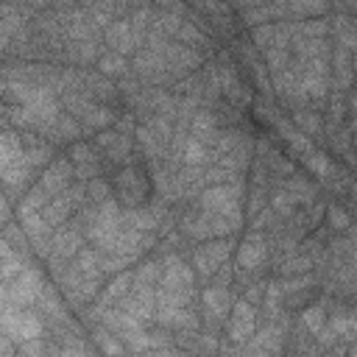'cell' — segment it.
I'll return each mask as SVG.
<instances>
[{
  "label": "cell",
  "instance_id": "cell-16",
  "mask_svg": "<svg viewBox=\"0 0 357 357\" xmlns=\"http://www.w3.org/2000/svg\"><path fill=\"white\" fill-rule=\"evenodd\" d=\"M220 128H218V117L212 112H195L190 120V137L201 139L204 145H215Z\"/></svg>",
  "mask_w": 357,
  "mask_h": 357
},
{
  "label": "cell",
  "instance_id": "cell-31",
  "mask_svg": "<svg viewBox=\"0 0 357 357\" xmlns=\"http://www.w3.org/2000/svg\"><path fill=\"white\" fill-rule=\"evenodd\" d=\"M287 11L296 17H312L326 11V0H287Z\"/></svg>",
  "mask_w": 357,
  "mask_h": 357
},
{
  "label": "cell",
  "instance_id": "cell-9",
  "mask_svg": "<svg viewBox=\"0 0 357 357\" xmlns=\"http://www.w3.org/2000/svg\"><path fill=\"white\" fill-rule=\"evenodd\" d=\"M73 176H75V165H73V159L61 156V159H56V162H50V165L45 167V173L39 176L36 184L53 198V195H59V192L67 190V184H70Z\"/></svg>",
  "mask_w": 357,
  "mask_h": 357
},
{
  "label": "cell",
  "instance_id": "cell-19",
  "mask_svg": "<svg viewBox=\"0 0 357 357\" xmlns=\"http://www.w3.org/2000/svg\"><path fill=\"white\" fill-rule=\"evenodd\" d=\"M318 337H321L324 343L337 340V337H357V315L337 312V315L329 321V326H324V329L318 332Z\"/></svg>",
  "mask_w": 357,
  "mask_h": 357
},
{
  "label": "cell",
  "instance_id": "cell-24",
  "mask_svg": "<svg viewBox=\"0 0 357 357\" xmlns=\"http://www.w3.org/2000/svg\"><path fill=\"white\" fill-rule=\"evenodd\" d=\"M332 64H335V84H337L340 89H346V86L351 84V78H354V67H351V59H349V47L340 45V47L335 50Z\"/></svg>",
  "mask_w": 357,
  "mask_h": 357
},
{
  "label": "cell",
  "instance_id": "cell-14",
  "mask_svg": "<svg viewBox=\"0 0 357 357\" xmlns=\"http://www.w3.org/2000/svg\"><path fill=\"white\" fill-rule=\"evenodd\" d=\"M162 53H165V61H167L170 75H181V73H187V70H192V67L201 64V56L195 50H190L187 45H181V42L178 45H165Z\"/></svg>",
  "mask_w": 357,
  "mask_h": 357
},
{
  "label": "cell",
  "instance_id": "cell-23",
  "mask_svg": "<svg viewBox=\"0 0 357 357\" xmlns=\"http://www.w3.org/2000/svg\"><path fill=\"white\" fill-rule=\"evenodd\" d=\"M162 271H165V262L162 259H145L134 271V284H139V287H156L159 279H162Z\"/></svg>",
  "mask_w": 357,
  "mask_h": 357
},
{
  "label": "cell",
  "instance_id": "cell-17",
  "mask_svg": "<svg viewBox=\"0 0 357 357\" xmlns=\"http://www.w3.org/2000/svg\"><path fill=\"white\" fill-rule=\"evenodd\" d=\"M70 159H73V165H75V176H78L81 181H92V178H98V159H95V153H92L89 145H84V142L73 145Z\"/></svg>",
  "mask_w": 357,
  "mask_h": 357
},
{
  "label": "cell",
  "instance_id": "cell-27",
  "mask_svg": "<svg viewBox=\"0 0 357 357\" xmlns=\"http://www.w3.org/2000/svg\"><path fill=\"white\" fill-rule=\"evenodd\" d=\"M304 162H307V167L312 170V176H318V178H329V176H335V167H332L329 156H326V153H321V151L307 153V156H304Z\"/></svg>",
  "mask_w": 357,
  "mask_h": 357
},
{
  "label": "cell",
  "instance_id": "cell-29",
  "mask_svg": "<svg viewBox=\"0 0 357 357\" xmlns=\"http://www.w3.org/2000/svg\"><path fill=\"white\" fill-rule=\"evenodd\" d=\"M296 198H293V192H287L284 187L282 190H276L273 195H271V209L279 215V218H290L293 215V209H296Z\"/></svg>",
  "mask_w": 357,
  "mask_h": 357
},
{
  "label": "cell",
  "instance_id": "cell-5",
  "mask_svg": "<svg viewBox=\"0 0 357 357\" xmlns=\"http://www.w3.org/2000/svg\"><path fill=\"white\" fill-rule=\"evenodd\" d=\"M84 198H86V181H84V184H75V187H67L64 192L53 195L42 212H45L47 223H50L53 229H59V226L84 204Z\"/></svg>",
  "mask_w": 357,
  "mask_h": 357
},
{
  "label": "cell",
  "instance_id": "cell-13",
  "mask_svg": "<svg viewBox=\"0 0 357 357\" xmlns=\"http://www.w3.org/2000/svg\"><path fill=\"white\" fill-rule=\"evenodd\" d=\"M3 326H6V335L8 337H17V340H33L42 335V321L31 312H6L3 315Z\"/></svg>",
  "mask_w": 357,
  "mask_h": 357
},
{
  "label": "cell",
  "instance_id": "cell-22",
  "mask_svg": "<svg viewBox=\"0 0 357 357\" xmlns=\"http://www.w3.org/2000/svg\"><path fill=\"white\" fill-rule=\"evenodd\" d=\"M220 89H223V95L229 98V100H234L237 106H243V103H248V92L243 89V84H240V78H237V73H234V67H220Z\"/></svg>",
  "mask_w": 357,
  "mask_h": 357
},
{
  "label": "cell",
  "instance_id": "cell-12",
  "mask_svg": "<svg viewBox=\"0 0 357 357\" xmlns=\"http://www.w3.org/2000/svg\"><path fill=\"white\" fill-rule=\"evenodd\" d=\"M265 259H268V240H265L259 231L248 234V237L240 243L237 265H240L243 271H257V268L265 265Z\"/></svg>",
  "mask_w": 357,
  "mask_h": 357
},
{
  "label": "cell",
  "instance_id": "cell-42",
  "mask_svg": "<svg viewBox=\"0 0 357 357\" xmlns=\"http://www.w3.org/2000/svg\"><path fill=\"white\" fill-rule=\"evenodd\" d=\"M307 268H312V257H310V254H301V257L287 259L282 271H284V273H304Z\"/></svg>",
  "mask_w": 357,
  "mask_h": 357
},
{
  "label": "cell",
  "instance_id": "cell-30",
  "mask_svg": "<svg viewBox=\"0 0 357 357\" xmlns=\"http://www.w3.org/2000/svg\"><path fill=\"white\" fill-rule=\"evenodd\" d=\"M301 324H304V329H307V332L318 335V332L326 326V312H324V307H321V304L307 307V310L301 312Z\"/></svg>",
  "mask_w": 357,
  "mask_h": 357
},
{
  "label": "cell",
  "instance_id": "cell-39",
  "mask_svg": "<svg viewBox=\"0 0 357 357\" xmlns=\"http://www.w3.org/2000/svg\"><path fill=\"white\" fill-rule=\"evenodd\" d=\"M176 39H178L181 45H195V42H204V33H201L192 22H181V28H178V33H176Z\"/></svg>",
  "mask_w": 357,
  "mask_h": 357
},
{
  "label": "cell",
  "instance_id": "cell-2",
  "mask_svg": "<svg viewBox=\"0 0 357 357\" xmlns=\"http://www.w3.org/2000/svg\"><path fill=\"white\" fill-rule=\"evenodd\" d=\"M240 195H243V184L240 181H223V184H215L209 190H201L198 192V206L206 209V212H218V215L240 220L243 218Z\"/></svg>",
  "mask_w": 357,
  "mask_h": 357
},
{
  "label": "cell",
  "instance_id": "cell-3",
  "mask_svg": "<svg viewBox=\"0 0 357 357\" xmlns=\"http://www.w3.org/2000/svg\"><path fill=\"white\" fill-rule=\"evenodd\" d=\"M114 192H117V201L126 209L142 206V201L148 198V178H145V173L139 167H134V165L123 167L117 173V178H114Z\"/></svg>",
  "mask_w": 357,
  "mask_h": 357
},
{
  "label": "cell",
  "instance_id": "cell-18",
  "mask_svg": "<svg viewBox=\"0 0 357 357\" xmlns=\"http://www.w3.org/2000/svg\"><path fill=\"white\" fill-rule=\"evenodd\" d=\"M131 284H134V273H128V271H117V273H114V279L103 287V293H100V298H98L100 310H106L109 304L123 301V298H126V293L131 290Z\"/></svg>",
  "mask_w": 357,
  "mask_h": 357
},
{
  "label": "cell",
  "instance_id": "cell-10",
  "mask_svg": "<svg viewBox=\"0 0 357 357\" xmlns=\"http://www.w3.org/2000/svg\"><path fill=\"white\" fill-rule=\"evenodd\" d=\"M106 42H109V47H112L114 53H120V56H128V53H134L139 45H145L142 36L134 31L131 20H114V22L106 28Z\"/></svg>",
  "mask_w": 357,
  "mask_h": 357
},
{
  "label": "cell",
  "instance_id": "cell-15",
  "mask_svg": "<svg viewBox=\"0 0 357 357\" xmlns=\"http://www.w3.org/2000/svg\"><path fill=\"white\" fill-rule=\"evenodd\" d=\"M201 301H204V310L212 321H223L229 315V310L234 307L231 304V296H229V287L226 284H215V287H206L201 293Z\"/></svg>",
  "mask_w": 357,
  "mask_h": 357
},
{
  "label": "cell",
  "instance_id": "cell-6",
  "mask_svg": "<svg viewBox=\"0 0 357 357\" xmlns=\"http://www.w3.org/2000/svg\"><path fill=\"white\" fill-rule=\"evenodd\" d=\"M42 287H45V284H42L39 273H36L33 268H25V271H20L14 279H6V301H8V304H17V307L31 304V301L39 298Z\"/></svg>",
  "mask_w": 357,
  "mask_h": 357
},
{
  "label": "cell",
  "instance_id": "cell-35",
  "mask_svg": "<svg viewBox=\"0 0 357 357\" xmlns=\"http://www.w3.org/2000/svg\"><path fill=\"white\" fill-rule=\"evenodd\" d=\"M112 198V187L103 181V178H92V181H86V201H92V204H103V201H109Z\"/></svg>",
  "mask_w": 357,
  "mask_h": 357
},
{
  "label": "cell",
  "instance_id": "cell-41",
  "mask_svg": "<svg viewBox=\"0 0 357 357\" xmlns=\"http://www.w3.org/2000/svg\"><path fill=\"white\" fill-rule=\"evenodd\" d=\"M326 215H329V226H332L335 231H343V229H349V223H351L349 215H346L340 206H335V204L326 209Z\"/></svg>",
  "mask_w": 357,
  "mask_h": 357
},
{
  "label": "cell",
  "instance_id": "cell-40",
  "mask_svg": "<svg viewBox=\"0 0 357 357\" xmlns=\"http://www.w3.org/2000/svg\"><path fill=\"white\" fill-rule=\"evenodd\" d=\"M293 31H296L298 36H312V39H321V36L326 33V22H318V20H315V22H301V25H296Z\"/></svg>",
  "mask_w": 357,
  "mask_h": 357
},
{
  "label": "cell",
  "instance_id": "cell-8",
  "mask_svg": "<svg viewBox=\"0 0 357 357\" xmlns=\"http://www.w3.org/2000/svg\"><path fill=\"white\" fill-rule=\"evenodd\" d=\"M254 332H257V312H254V307H251L245 298L234 301V307H231V312H229L226 335H229L234 343H245V340L254 337Z\"/></svg>",
  "mask_w": 357,
  "mask_h": 357
},
{
  "label": "cell",
  "instance_id": "cell-7",
  "mask_svg": "<svg viewBox=\"0 0 357 357\" xmlns=\"http://www.w3.org/2000/svg\"><path fill=\"white\" fill-rule=\"evenodd\" d=\"M84 237H86V231H81V226H75V223L56 229V234H53V248H50L53 265H61V262H67V259H75V254H78L81 245H84Z\"/></svg>",
  "mask_w": 357,
  "mask_h": 357
},
{
  "label": "cell",
  "instance_id": "cell-45",
  "mask_svg": "<svg viewBox=\"0 0 357 357\" xmlns=\"http://www.w3.org/2000/svg\"><path fill=\"white\" fill-rule=\"evenodd\" d=\"M351 67H354V73H357V56H354V59H351Z\"/></svg>",
  "mask_w": 357,
  "mask_h": 357
},
{
  "label": "cell",
  "instance_id": "cell-33",
  "mask_svg": "<svg viewBox=\"0 0 357 357\" xmlns=\"http://www.w3.org/2000/svg\"><path fill=\"white\" fill-rule=\"evenodd\" d=\"M98 67H100V73L103 75H123L126 73V56H120V53H106V56H100L98 59Z\"/></svg>",
  "mask_w": 357,
  "mask_h": 357
},
{
  "label": "cell",
  "instance_id": "cell-32",
  "mask_svg": "<svg viewBox=\"0 0 357 357\" xmlns=\"http://www.w3.org/2000/svg\"><path fill=\"white\" fill-rule=\"evenodd\" d=\"M67 50H70V59H75L81 64H86V61H92L98 56V45L92 39H73V45Z\"/></svg>",
  "mask_w": 357,
  "mask_h": 357
},
{
  "label": "cell",
  "instance_id": "cell-26",
  "mask_svg": "<svg viewBox=\"0 0 357 357\" xmlns=\"http://www.w3.org/2000/svg\"><path fill=\"white\" fill-rule=\"evenodd\" d=\"M206 159H209L206 145H204L201 139H195V137H187L184 145H181V162H184V165H195V167H201V165H206Z\"/></svg>",
  "mask_w": 357,
  "mask_h": 357
},
{
  "label": "cell",
  "instance_id": "cell-36",
  "mask_svg": "<svg viewBox=\"0 0 357 357\" xmlns=\"http://www.w3.org/2000/svg\"><path fill=\"white\" fill-rule=\"evenodd\" d=\"M265 201H268V192H265V187L257 181L254 187H251V192H248V206H245V212H248V218H254V215H259L262 209H265Z\"/></svg>",
  "mask_w": 357,
  "mask_h": 357
},
{
  "label": "cell",
  "instance_id": "cell-4",
  "mask_svg": "<svg viewBox=\"0 0 357 357\" xmlns=\"http://www.w3.org/2000/svg\"><path fill=\"white\" fill-rule=\"evenodd\" d=\"M229 254H231V243H229L226 237H215V240L204 243L201 248H195V254H192V268H195V273H198L201 279H209L212 273H218V271L226 265Z\"/></svg>",
  "mask_w": 357,
  "mask_h": 357
},
{
  "label": "cell",
  "instance_id": "cell-20",
  "mask_svg": "<svg viewBox=\"0 0 357 357\" xmlns=\"http://www.w3.org/2000/svg\"><path fill=\"white\" fill-rule=\"evenodd\" d=\"M123 218H126L128 226L142 229V231H156L159 229V220H162V215H159L156 206H131V209L123 212Z\"/></svg>",
  "mask_w": 357,
  "mask_h": 357
},
{
  "label": "cell",
  "instance_id": "cell-37",
  "mask_svg": "<svg viewBox=\"0 0 357 357\" xmlns=\"http://www.w3.org/2000/svg\"><path fill=\"white\" fill-rule=\"evenodd\" d=\"M293 120H296V123L304 128V134H310V137L321 131V117H318L315 112H304V109H298V112L293 114Z\"/></svg>",
  "mask_w": 357,
  "mask_h": 357
},
{
  "label": "cell",
  "instance_id": "cell-34",
  "mask_svg": "<svg viewBox=\"0 0 357 357\" xmlns=\"http://www.w3.org/2000/svg\"><path fill=\"white\" fill-rule=\"evenodd\" d=\"M36 301L42 304V310H45L47 315H53V318H61V315H64V307H61V301H59V296H56L53 287H42V293H39Z\"/></svg>",
  "mask_w": 357,
  "mask_h": 357
},
{
  "label": "cell",
  "instance_id": "cell-25",
  "mask_svg": "<svg viewBox=\"0 0 357 357\" xmlns=\"http://www.w3.org/2000/svg\"><path fill=\"white\" fill-rule=\"evenodd\" d=\"M114 123V112L109 109V106H92L84 117H81V126H84V131H95V128H106V126H112Z\"/></svg>",
  "mask_w": 357,
  "mask_h": 357
},
{
  "label": "cell",
  "instance_id": "cell-43",
  "mask_svg": "<svg viewBox=\"0 0 357 357\" xmlns=\"http://www.w3.org/2000/svg\"><path fill=\"white\" fill-rule=\"evenodd\" d=\"M310 284H312V276L304 273V276H298V279H287V282H282L279 287H282V296H290V293H298L301 287H310Z\"/></svg>",
  "mask_w": 357,
  "mask_h": 357
},
{
  "label": "cell",
  "instance_id": "cell-1",
  "mask_svg": "<svg viewBox=\"0 0 357 357\" xmlns=\"http://www.w3.org/2000/svg\"><path fill=\"white\" fill-rule=\"evenodd\" d=\"M240 229V220L234 218H226V215H218V212H206L198 206V212H190L184 215L181 220V231L192 240H209V237H226L231 231Z\"/></svg>",
  "mask_w": 357,
  "mask_h": 357
},
{
  "label": "cell",
  "instance_id": "cell-28",
  "mask_svg": "<svg viewBox=\"0 0 357 357\" xmlns=\"http://www.w3.org/2000/svg\"><path fill=\"white\" fill-rule=\"evenodd\" d=\"M284 190L293 192V198H296L298 204H310V201L315 198V187H312L304 176H293V178L284 184Z\"/></svg>",
  "mask_w": 357,
  "mask_h": 357
},
{
  "label": "cell",
  "instance_id": "cell-38",
  "mask_svg": "<svg viewBox=\"0 0 357 357\" xmlns=\"http://www.w3.org/2000/svg\"><path fill=\"white\" fill-rule=\"evenodd\" d=\"M265 165H268L273 173H279V176H290V170H293V165H290L282 153H276V151H268V153H265Z\"/></svg>",
  "mask_w": 357,
  "mask_h": 357
},
{
  "label": "cell",
  "instance_id": "cell-11",
  "mask_svg": "<svg viewBox=\"0 0 357 357\" xmlns=\"http://www.w3.org/2000/svg\"><path fill=\"white\" fill-rule=\"evenodd\" d=\"M95 145L112 159V162H126L131 156V148H134V139L131 134L120 131V128H103L98 137H95Z\"/></svg>",
  "mask_w": 357,
  "mask_h": 357
},
{
  "label": "cell",
  "instance_id": "cell-44",
  "mask_svg": "<svg viewBox=\"0 0 357 357\" xmlns=\"http://www.w3.org/2000/svg\"><path fill=\"white\" fill-rule=\"evenodd\" d=\"M254 42H257L259 50H268L271 42H273V28H271V25H259V28H254Z\"/></svg>",
  "mask_w": 357,
  "mask_h": 357
},
{
  "label": "cell",
  "instance_id": "cell-21",
  "mask_svg": "<svg viewBox=\"0 0 357 357\" xmlns=\"http://www.w3.org/2000/svg\"><path fill=\"white\" fill-rule=\"evenodd\" d=\"M273 123H276V131L284 137V142H287L293 151H298L301 156L312 153V139H310L304 131H298L296 126H290V123H287V120H282V117H276Z\"/></svg>",
  "mask_w": 357,
  "mask_h": 357
}]
</instances>
